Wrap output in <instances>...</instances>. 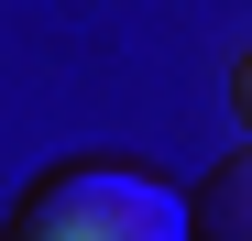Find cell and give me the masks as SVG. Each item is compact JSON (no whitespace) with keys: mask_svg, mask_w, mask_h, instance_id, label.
I'll use <instances>...</instances> for the list:
<instances>
[{"mask_svg":"<svg viewBox=\"0 0 252 241\" xmlns=\"http://www.w3.org/2000/svg\"><path fill=\"white\" fill-rule=\"evenodd\" d=\"M0 241H197V230L143 165H55V176H33V197L11 209Z\"/></svg>","mask_w":252,"mask_h":241,"instance_id":"cell-1","label":"cell"},{"mask_svg":"<svg viewBox=\"0 0 252 241\" xmlns=\"http://www.w3.org/2000/svg\"><path fill=\"white\" fill-rule=\"evenodd\" d=\"M187 230H197V241H252V143L230 153V165H208V176H197Z\"/></svg>","mask_w":252,"mask_h":241,"instance_id":"cell-2","label":"cell"},{"mask_svg":"<svg viewBox=\"0 0 252 241\" xmlns=\"http://www.w3.org/2000/svg\"><path fill=\"white\" fill-rule=\"evenodd\" d=\"M230 110H241V132H252V55L230 66Z\"/></svg>","mask_w":252,"mask_h":241,"instance_id":"cell-3","label":"cell"}]
</instances>
